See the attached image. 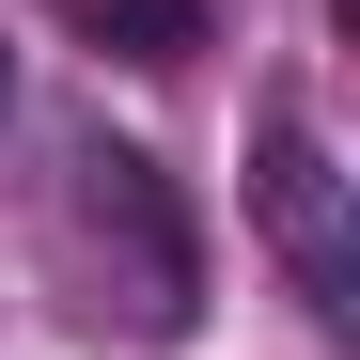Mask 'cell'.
<instances>
[{
	"label": "cell",
	"mask_w": 360,
	"mask_h": 360,
	"mask_svg": "<svg viewBox=\"0 0 360 360\" xmlns=\"http://www.w3.org/2000/svg\"><path fill=\"white\" fill-rule=\"evenodd\" d=\"M251 204H266V235H282V266L345 314V282H360V235H345V172H329V126L297 94H266V126H251Z\"/></svg>",
	"instance_id": "obj_1"
},
{
	"label": "cell",
	"mask_w": 360,
	"mask_h": 360,
	"mask_svg": "<svg viewBox=\"0 0 360 360\" xmlns=\"http://www.w3.org/2000/svg\"><path fill=\"white\" fill-rule=\"evenodd\" d=\"M94 32H126V63H172V47L204 32V0H79Z\"/></svg>",
	"instance_id": "obj_2"
},
{
	"label": "cell",
	"mask_w": 360,
	"mask_h": 360,
	"mask_svg": "<svg viewBox=\"0 0 360 360\" xmlns=\"http://www.w3.org/2000/svg\"><path fill=\"white\" fill-rule=\"evenodd\" d=\"M0 94H16V63H0Z\"/></svg>",
	"instance_id": "obj_3"
}]
</instances>
